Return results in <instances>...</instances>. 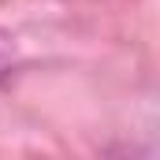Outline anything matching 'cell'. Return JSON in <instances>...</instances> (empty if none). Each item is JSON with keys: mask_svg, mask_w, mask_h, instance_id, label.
Listing matches in <instances>:
<instances>
[{"mask_svg": "<svg viewBox=\"0 0 160 160\" xmlns=\"http://www.w3.org/2000/svg\"><path fill=\"white\" fill-rule=\"evenodd\" d=\"M11 60H15V41H11V34L0 30V78L11 71Z\"/></svg>", "mask_w": 160, "mask_h": 160, "instance_id": "obj_1", "label": "cell"}]
</instances>
